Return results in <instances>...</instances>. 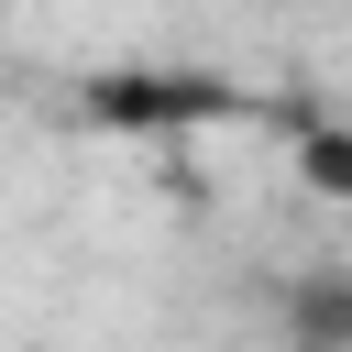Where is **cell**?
Instances as JSON below:
<instances>
[{
  "label": "cell",
  "mask_w": 352,
  "mask_h": 352,
  "mask_svg": "<svg viewBox=\"0 0 352 352\" xmlns=\"http://www.w3.org/2000/svg\"><path fill=\"white\" fill-rule=\"evenodd\" d=\"M286 341L297 352H352V264H308L286 286Z\"/></svg>",
  "instance_id": "1"
},
{
  "label": "cell",
  "mask_w": 352,
  "mask_h": 352,
  "mask_svg": "<svg viewBox=\"0 0 352 352\" xmlns=\"http://www.w3.org/2000/svg\"><path fill=\"white\" fill-rule=\"evenodd\" d=\"M308 165H319V187H352V143H308Z\"/></svg>",
  "instance_id": "2"
}]
</instances>
